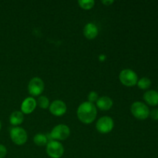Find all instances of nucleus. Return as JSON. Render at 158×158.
<instances>
[{"label": "nucleus", "mask_w": 158, "mask_h": 158, "mask_svg": "<svg viewBox=\"0 0 158 158\" xmlns=\"http://www.w3.org/2000/svg\"><path fill=\"white\" fill-rule=\"evenodd\" d=\"M77 117L82 123L89 124L96 120L97 116V106L89 101L82 103L77 108Z\"/></svg>", "instance_id": "1"}, {"label": "nucleus", "mask_w": 158, "mask_h": 158, "mask_svg": "<svg viewBox=\"0 0 158 158\" xmlns=\"http://www.w3.org/2000/svg\"><path fill=\"white\" fill-rule=\"evenodd\" d=\"M133 116L138 120H146L150 116V110L145 103L140 101L134 102L131 107Z\"/></svg>", "instance_id": "2"}, {"label": "nucleus", "mask_w": 158, "mask_h": 158, "mask_svg": "<svg viewBox=\"0 0 158 158\" xmlns=\"http://www.w3.org/2000/svg\"><path fill=\"white\" fill-rule=\"evenodd\" d=\"M119 80L120 83L126 86H135L138 81L137 74L131 69H124L120 73Z\"/></svg>", "instance_id": "3"}, {"label": "nucleus", "mask_w": 158, "mask_h": 158, "mask_svg": "<svg viewBox=\"0 0 158 158\" xmlns=\"http://www.w3.org/2000/svg\"><path fill=\"white\" fill-rule=\"evenodd\" d=\"M46 151L51 158H60L64 154V148L60 142L50 140L46 144Z\"/></svg>", "instance_id": "4"}, {"label": "nucleus", "mask_w": 158, "mask_h": 158, "mask_svg": "<svg viewBox=\"0 0 158 158\" xmlns=\"http://www.w3.org/2000/svg\"><path fill=\"white\" fill-rule=\"evenodd\" d=\"M70 135V129L65 124L56 125L51 131L50 138L54 140H64Z\"/></svg>", "instance_id": "5"}, {"label": "nucleus", "mask_w": 158, "mask_h": 158, "mask_svg": "<svg viewBox=\"0 0 158 158\" xmlns=\"http://www.w3.org/2000/svg\"><path fill=\"white\" fill-rule=\"evenodd\" d=\"M10 138L15 144L23 145L27 141V133L23 127H15L10 131Z\"/></svg>", "instance_id": "6"}, {"label": "nucleus", "mask_w": 158, "mask_h": 158, "mask_svg": "<svg viewBox=\"0 0 158 158\" xmlns=\"http://www.w3.org/2000/svg\"><path fill=\"white\" fill-rule=\"evenodd\" d=\"M114 127V120L108 116H103V117H100L96 123V128H97V131L101 134H108L112 131Z\"/></svg>", "instance_id": "7"}, {"label": "nucleus", "mask_w": 158, "mask_h": 158, "mask_svg": "<svg viewBox=\"0 0 158 158\" xmlns=\"http://www.w3.org/2000/svg\"><path fill=\"white\" fill-rule=\"evenodd\" d=\"M44 88V82L40 77H33L28 84V91L32 97L40 96L43 92Z\"/></svg>", "instance_id": "8"}, {"label": "nucleus", "mask_w": 158, "mask_h": 158, "mask_svg": "<svg viewBox=\"0 0 158 158\" xmlns=\"http://www.w3.org/2000/svg\"><path fill=\"white\" fill-rule=\"evenodd\" d=\"M49 111L52 115L56 116V117H61V116L64 115L66 112V104L60 100H56L53 102H52L49 106Z\"/></svg>", "instance_id": "9"}, {"label": "nucleus", "mask_w": 158, "mask_h": 158, "mask_svg": "<svg viewBox=\"0 0 158 158\" xmlns=\"http://www.w3.org/2000/svg\"><path fill=\"white\" fill-rule=\"evenodd\" d=\"M37 106L36 100L32 97H26L21 105V112L23 114H32Z\"/></svg>", "instance_id": "10"}, {"label": "nucleus", "mask_w": 158, "mask_h": 158, "mask_svg": "<svg viewBox=\"0 0 158 158\" xmlns=\"http://www.w3.org/2000/svg\"><path fill=\"white\" fill-rule=\"evenodd\" d=\"M98 27L94 23H88L83 27V35L88 40H94L98 35Z\"/></svg>", "instance_id": "11"}, {"label": "nucleus", "mask_w": 158, "mask_h": 158, "mask_svg": "<svg viewBox=\"0 0 158 158\" xmlns=\"http://www.w3.org/2000/svg\"><path fill=\"white\" fill-rule=\"evenodd\" d=\"M96 103H97L96 106H97L99 109L103 111L109 110L110 109H111L113 104H114L112 99L109 97H106V96L99 97V99Z\"/></svg>", "instance_id": "12"}, {"label": "nucleus", "mask_w": 158, "mask_h": 158, "mask_svg": "<svg viewBox=\"0 0 158 158\" xmlns=\"http://www.w3.org/2000/svg\"><path fill=\"white\" fill-rule=\"evenodd\" d=\"M143 100L150 106H157L158 105V92L156 90H148L143 94Z\"/></svg>", "instance_id": "13"}, {"label": "nucleus", "mask_w": 158, "mask_h": 158, "mask_svg": "<svg viewBox=\"0 0 158 158\" xmlns=\"http://www.w3.org/2000/svg\"><path fill=\"white\" fill-rule=\"evenodd\" d=\"M9 121H10V123L12 125L18 127L19 125L22 124L23 122L24 121V114L21 111H14L10 115Z\"/></svg>", "instance_id": "14"}, {"label": "nucleus", "mask_w": 158, "mask_h": 158, "mask_svg": "<svg viewBox=\"0 0 158 158\" xmlns=\"http://www.w3.org/2000/svg\"><path fill=\"white\" fill-rule=\"evenodd\" d=\"M33 141L38 146H45L48 143V137L47 136L43 134H37L34 136Z\"/></svg>", "instance_id": "15"}, {"label": "nucleus", "mask_w": 158, "mask_h": 158, "mask_svg": "<svg viewBox=\"0 0 158 158\" xmlns=\"http://www.w3.org/2000/svg\"><path fill=\"white\" fill-rule=\"evenodd\" d=\"M137 86L141 89H147L151 86V80L148 77H143L137 81Z\"/></svg>", "instance_id": "16"}, {"label": "nucleus", "mask_w": 158, "mask_h": 158, "mask_svg": "<svg viewBox=\"0 0 158 158\" xmlns=\"http://www.w3.org/2000/svg\"><path fill=\"white\" fill-rule=\"evenodd\" d=\"M78 5L82 9H85V10H89L94 7L95 5V1L94 0H80L78 1Z\"/></svg>", "instance_id": "17"}, {"label": "nucleus", "mask_w": 158, "mask_h": 158, "mask_svg": "<svg viewBox=\"0 0 158 158\" xmlns=\"http://www.w3.org/2000/svg\"><path fill=\"white\" fill-rule=\"evenodd\" d=\"M37 105L42 109H47L49 106V100L45 96H40L36 101Z\"/></svg>", "instance_id": "18"}, {"label": "nucleus", "mask_w": 158, "mask_h": 158, "mask_svg": "<svg viewBox=\"0 0 158 158\" xmlns=\"http://www.w3.org/2000/svg\"><path fill=\"white\" fill-rule=\"evenodd\" d=\"M88 101L90 102V103H94V102H97V100L99 99L98 94H97L96 91H91L88 94Z\"/></svg>", "instance_id": "19"}, {"label": "nucleus", "mask_w": 158, "mask_h": 158, "mask_svg": "<svg viewBox=\"0 0 158 158\" xmlns=\"http://www.w3.org/2000/svg\"><path fill=\"white\" fill-rule=\"evenodd\" d=\"M7 154V149L2 144H0V158H4Z\"/></svg>", "instance_id": "20"}, {"label": "nucleus", "mask_w": 158, "mask_h": 158, "mask_svg": "<svg viewBox=\"0 0 158 158\" xmlns=\"http://www.w3.org/2000/svg\"><path fill=\"white\" fill-rule=\"evenodd\" d=\"M150 115H151V118L153 120H158V108H156V109H154L153 110H151L150 112Z\"/></svg>", "instance_id": "21"}, {"label": "nucleus", "mask_w": 158, "mask_h": 158, "mask_svg": "<svg viewBox=\"0 0 158 158\" xmlns=\"http://www.w3.org/2000/svg\"><path fill=\"white\" fill-rule=\"evenodd\" d=\"M101 2L103 3V5H105V6H110V5H112L113 3L114 2V0H104V1H101Z\"/></svg>", "instance_id": "22"}, {"label": "nucleus", "mask_w": 158, "mask_h": 158, "mask_svg": "<svg viewBox=\"0 0 158 158\" xmlns=\"http://www.w3.org/2000/svg\"><path fill=\"white\" fill-rule=\"evenodd\" d=\"M2 128V123H1V121H0V130H1Z\"/></svg>", "instance_id": "23"}]
</instances>
